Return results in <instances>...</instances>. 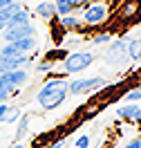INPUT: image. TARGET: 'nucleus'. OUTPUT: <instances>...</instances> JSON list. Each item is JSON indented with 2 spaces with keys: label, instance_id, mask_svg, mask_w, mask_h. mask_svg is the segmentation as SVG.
<instances>
[{
  "label": "nucleus",
  "instance_id": "obj_1",
  "mask_svg": "<svg viewBox=\"0 0 141 148\" xmlns=\"http://www.w3.org/2000/svg\"><path fill=\"white\" fill-rule=\"evenodd\" d=\"M65 99H67V81L63 76L45 81V85L40 88V92L36 94V101L40 103L43 110H56L58 106H63Z\"/></svg>",
  "mask_w": 141,
  "mask_h": 148
},
{
  "label": "nucleus",
  "instance_id": "obj_2",
  "mask_svg": "<svg viewBox=\"0 0 141 148\" xmlns=\"http://www.w3.org/2000/svg\"><path fill=\"white\" fill-rule=\"evenodd\" d=\"M94 63V54L92 52H74V54H67L65 61H63V70L67 74H78L87 70L90 65Z\"/></svg>",
  "mask_w": 141,
  "mask_h": 148
},
{
  "label": "nucleus",
  "instance_id": "obj_3",
  "mask_svg": "<svg viewBox=\"0 0 141 148\" xmlns=\"http://www.w3.org/2000/svg\"><path fill=\"white\" fill-rule=\"evenodd\" d=\"M101 85H103V79H101V76L76 79L72 83H67V94H81V92H87V90H94V88H101Z\"/></svg>",
  "mask_w": 141,
  "mask_h": 148
},
{
  "label": "nucleus",
  "instance_id": "obj_4",
  "mask_svg": "<svg viewBox=\"0 0 141 148\" xmlns=\"http://www.w3.org/2000/svg\"><path fill=\"white\" fill-rule=\"evenodd\" d=\"M105 16H108V9H105L103 2H94V5H87L83 11V20L87 25H99V23H103Z\"/></svg>",
  "mask_w": 141,
  "mask_h": 148
},
{
  "label": "nucleus",
  "instance_id": "obj_5",
  "mask_svg": "<svg viewBox=\"0 0 141 148\" xmlns=\"http://www.w3.org/2000/svg\"><path fill=\"white\" fill-rule=\"evenodd\" d=\"M5 40L7 43H14L18 38H27V36H34V27L31 23H25V25H11V27H5Z\"/></svg>",
  "mask_w": 141,
  "mask_h": 148
},
{
  "label": "nucleus",
  "instance_id": "obj_6",
  "mask_svg": "<svg viewBox=\"0 0 141 148\" xmlns=\"http://www.w3.org/2000/svg\"><path fill=\"white\" fill-rule=\"evenodd\" d=\"M0 79H2L5 83L14 85V88H20L22 83H27V70H22V67H18V70H9V72L0 74Z\"/></svg>",
  "mask_w": 141,
  "mask_h": 148
},
{
  "label": "nucleus",
  "instance_id": "obj_7",
  "mask_svg": "<svg viewBox=\"0 0 141 148\" xmlns=\"http://www.w3.org/2000/svg\"><path fill=\"white\" fill-rule=\"evenodd\" d=\"M139 114H141V106L139 103H125L121 108H116V117L123 121H139Z\"/></svg>",
  "mask_w": 141,
  "mask_h": 148
},
{
  "label": "nucleus",
  "instance_id": "obj_8",
  "mask_svg": "<svg viewBox=\"0 0 141 148\" xmlns=\"http://www.w3.org/2000/svg\"><path fill=\"white\" fill-rule=\"evenodd\" d=\"M125 45H128V43H125V40H114V43H110V63H119V61H121L123 56H128L125 54Z\"/></svg>",
  "mask_w": 141,
  "mask_h": 148
},
{
  "label": "nucleus",
  "instance_id": "obj_9",
  "mask_svg": "<svg viewBox=\"0 0 141 148\" xmlns=\"http://www.w3.org/2000/svg\"><path fill=\"white\" fill-rule=\"evenodd\" d=\"M125 54H128V58H132V61H139L141 58V38H132L130 43L125 45Z\"/></svg>",
  "mask_w": 141,
  "mask_h": 148
},
{
  "label": "nucleus",
  "instance_id": "obj_10",
  "mask_svg": "<svg viewBox=\"0 0 141 148\" xmlns=\"http://www.w3.org/2000/svg\"><path fill=\"white\" fill-rule=\"evenodd\" d=\"M36 14L40 16V18H45V20H52L54 16H56V9H54L52 2H38L36 5Z\"/></svg>",
  "mask_w": 141,
  "mask_h": 148
},
{
  "label": "nucleus",
  "instance_id": "obj_11",
  "mask_svg": "<svg viewBox=\"0 0 141 148\" xmlns=\"http://www.w3.org/2000/svg\"><path fill=\"white\" fill-rule=\"evenodd\" d=\"M14 43H16V47H18V52L29 54V52L36 47V38H34V36H27V38H18V40H14Z\"/></svg>",
  "mask_w": 141,
  "mask_h": 148
},
{
  "label": "nucleus",
  "instance_id": "obj_12",
  "mask_svg": "<svg viewBox=\"0 0 141 148\" xmlns=\"http://www.w3.org/2000/svg\"><path fill=\"white\" fill-rule=\"evenodd\" d=\"M20 9H22V7H20V2H11V5H7V7H2V9H0V20H2V23H7V20H9L14 14H18Z\"/></svg>",
  "mask_w": 141,
  "mask_h": 148
},
{
  "label": "nucleus",
  "instance_id": "obj_13",
  "mask_svg": "<svg viewBox=\"0 0 141 148\" xmlns=\"http://www.w3.org/2000/svg\"><path fill=\"white\" fill-rule=\"evenodd\" d=\"M61 27L63 29H81V18L76 16H61Z\"/></svg>",
  "mask_w": 141,
  "mask_h": 148
},
{
  "label": "nucleus",
  "instance_id": "obj_14",
  "mask_svg": "<svg viewBox=\"0 0 141 148\" xmlns=\"http://www.w3.org/2000/svg\"><path fill=\"white\" fill-rule=\"evenodd\" d=\"M25 23H29V14H27L25 9H20L18 14H14V16L5 23V25H7V27H11V25H25Z\"/></svg>",
  "mask_w": 141,
  "mask_h": 148
},
{
  "label": "nucleus",
  "instance_id": "obj_15",
  "mask_svg": "<svg viewBox=\"0 0 141 148\" xmlns=\"http://www.w3.org/2000/svg\"><path fill=\"white\" fill-rule=\"evenodd\" d=\"M54 9L58 16H67L74 7H72V0H54Z\"/></svg>",
  "mask_w": 141,
  "mask_h": 148
},
{
  "label": "nucleus",
  "instance_id": "obj_16",
  "mask_svg": "<svg viewBox=\"0 0 141 148\" xmlns=\"http://www.w3.org/2000/svg\"><path fill=\"white\" fill-rule=\"evenodd\" d=\"M29 130V114H20V121H18V130H16V139H22L25 135H27Z\"/></svg>",
  "mask_w": 141,
  "mask_h": 148
},
{
  "label": "nucleus",
  "instance_id": "obj_17",
  "mask_svg": "<svg viewBox=\"0 0 141 148\" xmlns=\"http://www.w3.org/2000/svg\"><path fill=\"white\" fill-rule=\"evenodd\" d=\"M20 114H22V112H20L18 106H9V110L5 114V121H2V123H14L16 119H20Z\"/></svg>",
  "mask_w": 141,
  "mask_h": 148
},
{
  "label": "nucleus",
  "instance_id": "obj_18",
  "mask_svg": "<svg viewBox=\"0 0 141 148\" xmlns=\"http://www.w3.org/2000/svg\"><path fill=\"white\" fill-rule=\"evenodd\" d=\"M18 54H22V52H18L16 43H5L0 47V56H18Z\"/></svg>",
  "mask_w": 141,
  "mask_h": 148
},
{
  "label": "nucleus",
  "instance_id": "obj_19",
  "mask_svg": "<svg viewBox=\"0 0 141 148\" xmlns=\"http://www.w3.org/2000/svg\"><path fill=\"white\" fill-rule=\"evenodd\" d=\"M125 101L128 103H139L141 101V90L137 88V90H130V92L125 94Z\"/></svg>",
  "mask_w": 141,
  "mask_h": 148
},
{
  "label": "nucleus",
  "instance_id": "obj_20",
  "mask_svg": "<svg viewBox=\"0 0 141 148\" xmlns=\"http://www.w3.org/2000/svg\"><path fill=\"white\" fill-rule=\"evenodd\" d=\"M110 34H99V36H94L92 40H94V45H105V43H110Z\"/></svg>",
  "mask_w": 141,
  "mask_h": 148
},
{
  "label": "nucleus",
  "instance_id": "obj_21",
  "mask_svg": "<svg viewBox=\"0 0 141 148\" xmlns=\"http://www.w3.org/2000/svg\"><path fill=\"white\" fill-rule=\"evenodd\" d=\"M0 92H5V94H16V88L9 83H5L2 79H0Z\"/></svg>",
  "mask_w": 141,
  "mask_h": 148
},
{
  "label": "nucleus",
  "instance_id": "obj_22",
  "mask_svg": "<svg viewBox=\"0 0 141 148\" xmlns=\"http://www.w3.org/2000/svg\"><path fill=\"white\" fill-rule=\"evenodd\" d=\"M76 148H90V137L87 135H81L76 139Z\"/></svg>",
  "mask_w": 141,
  "mask_h": 148
},
{
  "label": "nucleus",
  "instance_id": "obj_23",
  "mask_svg": "<svg viewBox=\"0 0 141 148\" xmlns=\"http://www.w3.org/2000/svg\"><path fill=\"white\" fill-rule=\"evenodd\" d=\"M40 148H65V137H63V139H54L52 144H47V146H40Z\"/></svg>",
  "mask_w": 141,
  "mask_h": 148
},
{
  "label": "nucleus",
  "instance_id": "obj_24",
  "mask_svg": "<svg viewBox=\"0 0 141 148\" xmlns=\"http://www.w3.org/2000/svg\"><path fill=\"white\" fill-rule=\"evenodd\" d=\"M36 70H38L40 74H43V72H49V70H52V61H40Z\"/></svg>",
  "mask_w": 141,
  "mask_h": 148
},
{
  "label": "nucleus",
  "instance_id": "obj_25",
  "mask_svg": "<svg viewBox=\"0 0 141 148\" xmlns=\"http://www.w3.org/2000/svg\"><path fill=\"white\" fill-rule=\"evenodd\" d=\"M123 148H141V139H139V137L130 139V141H128V144H125Z\"/></svg>",
  "mask_w": 141,
  "mask_h": 148
},
{
  "label": "nucleus",
  "instance_id": "obj_26",
  "mask_svg": "<svg viewBox=\"0 0 141 148\" xmlns=\"http://www.w3.org/2000/svg\"><path fill=\"white\" fill-rule=\"evenodd\" d=\"M7 110H9V106H7V103H0V123L5 121V114H7Z\"/></svg>",
  "mask_w": 141,
  "mask_h": 148
},
{
  "label": "nucleus",
  "instance_id": "obj_27",
  "mask_svg": "<svg viewBox=\"0 0 141 148\" xmlns=\"http://www.w3.org/2000/svg\"><path fill=\"white\" fill-rule=\"evenodd\" d=\"M90 0H72V7H87Z\"/></svg>",
  "mask_w": 141,
  "mask_h": 148
},
{
  "label": "nucleus",
  "instance_id": "obj_28",
  "mask_svg": "<svg viewBox=\"0 0 141 148\" xmlns=\"http://www.w3.org/2000/svg\"><path fill=\"white\" fill-rule=\"evenodd\" d=\"M11 2H18V0H0V9L7 7V5H11Z\"/></svg>",
  "mask_w": 141,
  "mask_h": 148
},
{
  "label": "nucleus",
  "instance_id": "obj_29",
  "mask_svg": "<svg viewBox=\"0 0 141 148\" xmlns=\"http://www.w3.org/2000/svg\"><path fill=\"white\" fill-rule=\"evenodd\" d=\"M7 148H25V144H20V141H14L11 146H7Z\"/></svg>",
  "mask_w": 141,
  "mask_h": 148
},
{
  "label": "nucleus",
  "instance_id": "obj_30",
  "mask_svg": "<svg viewBox=\"0 0 141 148\" xmlns=\"http://www.w3.org/2000/svg\"><path fill=\"white\" fill-rule=\"evenodd\" d=\"M7 97H9V94H5V92H0V103H5V101H7Z\"/></svg>",
  "mask_w": 141,
  "mask_h": 148
},
{
  "label": "nucleus",
  "instance_id": "obj_31",
  "mask_svg": "<svg viewBox=\"0 0 141 148\" xmlns=\"http://www.w3.org/2000/svg\"><path fill=\"white\" fill-rule=\"evenodd\" d=\"M7 27V25H5V23H2V20H0V32H2V29Z\"/></svg>",
  "mask_w": 141,
  "mask_h": 148
},
{
  "label": "nucleus",
  "instance_id": "obj_32",
  "mask_svg": "<svg viewBox=\"0 0 141 148\" xmlns=\"http://www.w3.org/2000/svg\"><path fill=\"white\" fill-rule=\"evenodd\" d=\"M2 72H5V70H2V65H0V74H2Z\"/></svg>",
  "mask_w": 141,
  "mask_h": 148
},
{
  "label": "nucleus",
  "instance_id": "obj_33",
  "mask_svg": "<svg viewBox=\"0 0 141 148\" xmlns=\"http://www.w3.org/2000/svg\"><path fill=\"white\" fill-rule=\"evenodd\" d=\"M139 130H141V121H139Z\"/></svg>",
  "mask_w": 141,
  "mask_h": 148
}]
</instances>
